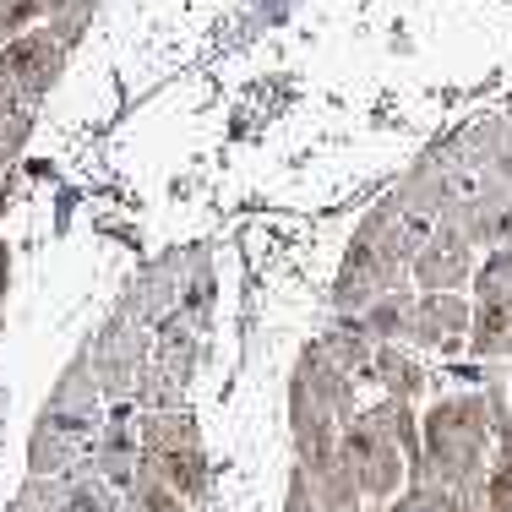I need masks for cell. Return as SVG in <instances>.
I'll list each match as a JSON object with an SVG mask.
<instances>
[{"label": "cell", "mask_w": 512, "mask_h": 512, "mask_svg": "<svg viewBox=\"0 0 512 512\" xmlns=\"http://www.w3.org/2000/svg\"><path fill=\"white\" fill-rule=\"evenodd\" d=\"M502 463H512V420H502Z\"/></svg>", "instance_id": "e0dca14e"}, {"label": "cell", "mask_w": 512, "mask_h": 512, "mask_svg": "<svg viewBox=\"0 0 512 512\" xmlns=\"http://www.w3.org/2000/svg\"><path fill=\"white\" fill-rule=\"evenodd\" d=\"M66 55H71L66 44H60L44 22H33V28H22L11 44H0V77L22 93V104H39L55 93L60 71H66Z\"/></svg>", "instance_id": "5b68a950"}, {"label": "cell", "mask_w": 512, "mask_h": 512, "mask_svg": "<svg viewBox=\"0 0 512 512\" xmlns=\"http://www.w3.org/2000/svg\"><path fill=\"white\" fill-rule=\"evenodd\" d=\"M88 360H93V376H99L104 398H137V382H142V371H148V360H153L148 322L120 306L104 322V333L88 344Z\"/></svg>", "instance_id": "277c9868"}, {"label": "cell", "mask_w": 512, "mask_h": 512, "mask_svg": "<svg viewBox=\"0 0 512 512\" xmlns=\"http://www.w3.org/2000/svg\"><path fill=\"white\" fill-rule=\"evenodd\" d=\"M469 333V306L458 289H425L414 295V322H409V344L420 349H458Z\"/></svg>", "instance_id": "52a82bcc"}, {"label": "cell", "mask_w": 512, "mask_h": 512, "mask_svg": "<svg viewBox=\"0 0 512 512\" xmlns=\"http://www.w3.org/2000/svg\"><path fill=\"white\" fill-rule=\"evenodd\" d=\"M148 469H158L169 485H175L186 502H202V485H207V458H202V442H186V447H164V453H142Z\"/></svg>", "instance_id": "8fae6325"}, {"label": "cell", "mask_w": 512, "mask_h": 512, "mask_svg": "<svg viewBox=\"0 0 512 512\" xmlns=\"http://www.w3.org/2000/svg\"><path fill=\"white\" fill-rule=\"evenodd\" d=\"M365 376H371L376 387H387V398H414L425 382L420 360H414L404 344H376L371 360H365Z\"/></svg>", "instance_id": "30bf717a"}, {"label": "cell", "mask_w": 512, "mask_h": 512, "mask_svg": "<svg viewBox=\"0 0 512 512\" xmlns=\"http://www.w3.org/2000/svg\"><path fill=\"white\" fill-rule=\"evenodd\" d=\"M371 333H365V322H355V311H338V322L322 333V355L333 365H344L349 376L365 371V360H371Z\"/></svg>", "instance_id": "7c38bea8"}, {"label": "cell", "mask_w": 512, "mask_h": 512, "mask_svg": "<svg viewBox=\"0 0 512 512\" xmlns=\"http://www.w3.org/2000/svg\"><path fill=\"white\" fill-rule=\"evenodd\" d=\"M371 344H409V322H414V289H382L371 306L360 311Z\"/></svg>", "instance_id": "9c48e42d"}, {"label": "cell", "mask_w": 512, "mask_h": 512, "mask_svg": "<svg viewBox=\"0 0 512 512\" xmlns=\"http://www.w3.org/2000/svg\"><path fill=\"white\" fill-rule=\"evenodd\" d=\"M0 295H6V246H0Z\"/></svg>", "instance_id": "ac0fdd59"}, {"label": "cell", "mask_w": 512, "mask_h": 512, "mask_svg": "<svg viewBox=\"0 0 512 512\" xmlns=\"http://www.w3.org/2000/svg\"><path fill=\"white\" fill-rule=\"evenodd\" d=\"M409 267H414V289H463V278L474 273V240L463 229V218L458 213L436 218V229L420 240Z\"/></svg>", "instance_id": "8992f818"}, {"label": "cell", "mask_w": 512, "mask_h": 512, "mask_svg": "<svg viewBox=\"0 0 512 512\" xmlns=\"http://www.w3.org/2000/svg\"><path fill=\"white\" fill-rule=\"evenodd\" d=\"M338 453H344V463H349V474H355L365 502H387V496L404 485V474H409L404 442H398L393 425H387V404L355 414V420L344 425V436H338Z\"/></svg>", "instance_id": "3957f363"}, {"label": "cell", "mask_w": 512, "mask_h": 512, "mask_svg": "<svg viewBox=\"0 0 512 512\" xmlns=\"http://www.w3.org/2000/svg\"><path fill=\"white\" fill-rule=\"evenodd\" d=\"M507 338H512V289H480L469 311V355L491 360V355H507Z\"/></svg>", "instance_id": "ba28073f"}, {"label": "cell", "mask_w": 512, "mask_h": 512, "mask_svg": "<svg viewBox=\"0 0 512 512\" xmlns=\"http://www.w3.org/2000/svg\"><path fill=\"white\" fill-rule=\"evenodd\" d=\"M33 22H44V0H0V44H11Z\"/></svg>", "instance_id": "5bb4252c"}, {"label": "cell", "mask_w": 512, "mask_h": 512, "mask_svg": "<svg viewBox=\"0 0 512 512\" xmlns=\"http://www.w3.org/2000/svg\"><path fill=\"white\" fill-rule=\"evenodd\" d=\"M485 512H512V463H502L485 480Z\"/></svg>", "instance_id": "9a60e30c"}, {"label": "cell", "mask_w": 512, "mask_h": 512, "mask_svg": "<svg viewBox=\"0 0 512 512\" xmlns=\"http://www.w3.org/2000/svg\"><path fill=\"white\" fill-rule=\"evenodd\" d=\"M99 376H93L88 349H77L71 365L60 371L50 404L39 409L28 436V474L33 480H55V474L77 469L82 458H93V442H99Z\"/></svg>", "instance_id": "6da1fadb"}, {"label": "cell", "mask_w": 512, "mask_h": 512, "mask_svg": "<svg viewBox=\"0 0 512 512\" xmlns=\"http://www.w3.org/2000/svg\"><path fill=\"white\" fill-rule=\"evenodd\" d=\"M507 420H512V393H507Z\"/></svg>", "instance_id": "d6986e66"}, {"label": "cell", "mask_w": 512, "mask_h": 512, "mask_svg": "<svg viewBox=\"0 0 512 512\" xmlns=\"http://www.w3.org/2000/svg\"><path fill=\"white\" fill-rule=\"evenodd\" d=\"M17 109H22V93H17V88H11V82H6V77H0V126H6V120H11V115H17Z\"/></svg>", "instance_id": "2e32d148"}, {"label": "cell", "mask_w": 512, "mask_h": 512, "mask_svg": "<svg viewBox=\"0 0 512 512\" xmlns=\"http://www.w3.org/2000/svg\"><path fill=\"white\" fill-rule=\"evenodd\" d=\"M485 436H491V404H485L480 393L442 398V404L425 414L420 453L442 485L469 491V485L480 480V463H485Z\"/></svg>", "instance_id": "7a4b0ae2"}, {"label": "cell", "mask_w": 512, "mask_h": 512, "mask_svg": "<svg viewBox=\"0 0 512 512\" xmlns=\"http://www.w3.org/2000/svg\"><path fill=\"white\" fill-rule=\"evenodd\" d=\"M93 11H99V0H44V28H50L66 50H77L82 33L93 28Z\"/></svg>", "instance_id": "4fadbf2b"}]
</instances>
